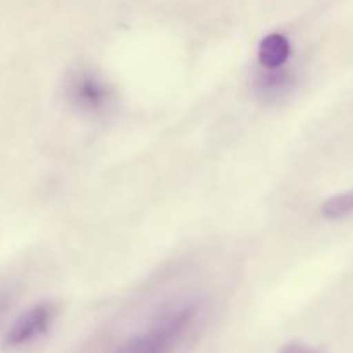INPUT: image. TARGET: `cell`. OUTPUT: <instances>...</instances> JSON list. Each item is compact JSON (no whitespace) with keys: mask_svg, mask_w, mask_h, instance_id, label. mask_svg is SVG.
Returning <instances> with one entry per match:
<instances>
[{"mask_svg":"<svg viewBox=\"0 0 353 353\" xmlns=\"http://www.w3.org/2000/svg\"><path fill=\"white\" fill-rule=\"evenodd\" d=\"M199 314L193 302L164 310L148 330L124 341L116 353H171L185 338Z\"/></svg>","mask_w":353,"mask_h":353,"instance_id":"1","label":"cell"},{"mask_svg":"<svg viewBox=\"0 0 353 353\" xmlns=\"http://www.w3.org/2000/svg\"><path fill=\"white\" fill-rule=\"evenodd\" d=\"M54 317L55 305L52 302H40L30 307L10 324L3 336V345L7 348H17L38 340L47 333Z\"/></svg>","mask_w":353,"mask_h":353,"instance_id":"2","label":"cell"},{"mask_svg":"<svg viewBox=\"0 0 353 353\" xmlns=\"http://www.w3.org/2000/svg\"><path fill=\"white\" fill-rule=\"evenodd\" d=\"M65 93L78 109L92 114L105 110L112 99L109 86L88 71H78L69 74L68 81H65Z\"/></svg>","mask_w":353,"mask_h":353,"instance_id":"3","label":"cell"},{"mask_svg":"<svg viewBox=\"0 0 353 353\" xmlns=\"http://www.w3.org/2000/svg\"><path fill=\"white\" fill-rule=\"evenodd\" d=\"M292 47L285 34L271 33L259 45V62L265 69H279L286 64Z\"/></svg>","mask_w":353,"mask_h":353,"instance_id":"4","label":"cell"},{"mask_svg":"<svg viewBox=\"0 0 353 353\" xmlns=\"http://www.w3.org/2000/svg\"><path fill=\"white\" fill-rule=\"evenodd\" d=\"M293 85V76L279 69H268L257 78V90L264 97H279L290 92Z\"/></svg>","mask_w":353,"mask_h":353,"instance_id":"5","label":"cell"},{"mask_svg":"<svg viewBox=\"0 0 353 353\" xmlns=\"http://www.w3.org/2000/svg\"><path fill=\"white\" fill-rule=\"evenodd\" d=\"M323 214L327 219H341L353 214V190L331 196L323 203Z\"/></svg>","mask_w":353,"mask_h":353,"instance_id":"6","label":"cell"},{"mask_svg":"<svg viewBox=\"0 0 353 353\" xmlns=\"http://www.w3.org/2000/svg\"><path fill=\"white\" fill-rule=\"evenodd\" d=\"M278 353H321V352L302 343H288L285 345V347L279 348Z\"/></svg>","mask_w":353,"mask_h":353,"instance_id":"7","label":"cell"},{"mask_svg":"<svg viewBox=\"0 0 353 353\" xmlns=\"http://www.w3.org/2000/svg\"><path fill=\"white\" fill-rule=\"evenodd\" d=\"M10 305H12V296L6 292H0V321L6 317V314L9 312Z\"/></svg>","mask_w":353,"mask_h":353,"instance_id":"8","label":"cell"}]
</instances>
